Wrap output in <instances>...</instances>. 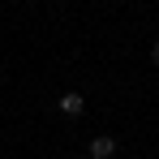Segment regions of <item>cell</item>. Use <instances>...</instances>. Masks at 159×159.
I'll list each match as a JSON object with an SVG mask.
<instances>
[{
	"instance_id": "cell-2",
	"label": "cell",
	"mask_w": 159,
	"mask_h": 159,
	"mask_svg": "<svg viewBox=\"0 0 159 159\" xmlns=\"http://www.w3.org/2000/svg\"><path fill=\"white\" fill-rule=\"evenodd\" d=\"M116 155V138H90V159H112Z\"/></svg>"
},
{
	"instance_id": "cell-3",
	"label": "cell",
	"mask_w": 159,
	"mask_h": 159,
	"mask_svg": "<svg viewBox=\"0 0 159 159\" xmlns=\"http://www.w3.org/2000/svg\"><path fill=\"white\" fill-rule=\"evenodd\" d=\"M151 65H155V69H159V39H155V43H151Z\"/></svg>"
},
{
	"instance_id": "cell-1",
	"label": "cell",
	"mask_w": 159,
	"mask_h": 159,
	"mask_svg": "<svg viewBox=\"0 0 159 159\" xmlns=\"http://www.w3.org/2000/svg\"><path fill=\"white\" fill-rule=\"evenodd\" d=\"M60 112H65V116H82V112H86V99H82L78 90H69V95H60Z\"/></svg>"
}]
</instances>
